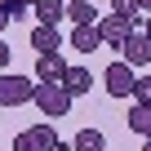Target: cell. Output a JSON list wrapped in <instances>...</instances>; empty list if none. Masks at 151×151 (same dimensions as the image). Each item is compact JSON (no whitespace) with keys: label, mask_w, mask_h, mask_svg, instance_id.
Here are the masks:
<instances>
[{"label":"cell","mask_w":151,"mask_h":151,"mask_svg":"<svg viewBox=\"0 0 151 151\" xmlns=\"http://www.w3.org/2000/svg\"><path fill=\"white\" fill-rule=\"evenodd\" d=\"M67 62H62V53H45V58H36V80L40 85H62L67 80Z\"/></svg>","instance_id":"cell-5"},{"label":"cell","mask_w":151,"mask_h":151,"mask_svg":"<svg viewBox=\"0 0 151 151\" xmlns=\"http://www.w3.org/2000/svg\"><path fill=\"white\" fill-rule=\"evenodd\" d=\"M102 80H107V93H111V98H133L138 76H133V67H129L124 58H116V62L107 67V76H102Z\"/></svg>","instance_id":"cell-3"},{"label":"cell","mask_w":151,"mask_h":151,"mask_svg":"<svg viewBox=\"0 0 151 151\" xmlns=\"http://www.w3.org/2000/svg\"><path fill=\"white\" fill-rule=\"evenodd\" d=\"M31 49H36V58H45V53H58V49H62V36H58V27H36V31H31Z\"/></svg>","instance_id":"cell-8"},{"label":"cell","mask_w":151,"mask_h":151,"mask_svg":"<svg viewBox=\"0 0 151 151\" xmlns=\"http://www.w3.org/2000/svg\"><path fill=\"white\" fill-rule=\"evenodd\" d=\"M71 102H76V98H71V93H67L62 85H40V89H36V107H40V111H45L49 120L67 116V111H71Z\"/></svg>","instance_id":"cell-2"},{"label":"cell","mask_w":151,"mask_h":151,"mask_svg":"<svg viewBox=\"0 0 151 151\" xmlns=\"http://www.w3.org/2000/svg\"><path fill=\"white\" fill-rule=\"evenodd\" d=\"M98 36H102V45H107V49H124V45H129V36H133V22H124V18L107 14V18L98 22Z\"/></svg>","instance_id":"cell-4"},{"label":"cell","mask_w":151,"mask_h":151,"mask_svg":"<svg viewBox=\"0 0 151 151\" xmlns=\"http://www.w3.org/2000/svg\"><path fill=\"white\" fill-rule=\"evenodd\" d=\"M36 89H40V80H36V76L0 71V107H22V102H36Z\"/></svg>","instance_id":"cell-1"},{"label":"cell","mask_w":151,"mask_h":151,"mask_svg":"<svg viewBox=\"0 0 151 151\" xmlns=\"http://www.w3.org/2000/svg\"><path fill=\"white\" fill-rule=\"evenodd\" d=\"M22 5H27V9H36V0H22Z\"/></svg>","instance_id":"cell-23"},{"label":"cell","mask_w":151,"mask_h":151,"mask_svg":"<svg viewBox=\"0 0 151 151\" xmlns=\"http://www.w3.org/2000/svg\"><path fill=\"white\" fill-rule=\"evenodd\" d=\"M138 5H142V14H147V18H151V0H138Z\"/></svg>","instance_id":"cell-21"},{"label":"cell","mask_w":151,"mask_h":151,"mask_svg":"<svg viewBox=\"0 0 151 151\" xmlns=\"http://www.w3.org/2000/svg\"><path fill=\"white\" fill-rule=\"evenodd\" d=\"M67 18H71L76 27H98V22H102L98 9H93V0H67Z\"/></svg>","instance_id":"cell-9"},{"label":"cell","mask_w":151,"mask_h":151,"mask_svg":"<svg viewBox=\"0 0 151 151\" xmlns=\"http://www.w3.org/2000/svg\"><path fill=\"white\" fill-rule=\"evenodd\" d=\"M142 31H147V36H151V18H147V27H142Z\"/></svg>","instance_id":"cell-24"},{"label":"cell","mask_w":151,"mask_h":151,"mask_svg":"<svg viewBox=\"0 0 151 151\" xmlns=\"http://www.w3.org/2000/svg\"><path fill=\"white\" fill-rule=\"evenodd\" d=\"M89 85H93V76H89V67H71V71H67V80H62V89H67L71 98H80V93H89Z\"/></svg>","instance_id":"cell-10"},{"label":"cell","mask_w":151,"mask_h":151,"mask_svg":"<svg viewBox=\"0 0 151 151\" xmlns=\"http://www.w3.org/2000/svg\"><path fill=\"white\" fill-rule=\"evenodd\" d=\"M9 27V14H5V5H0V31H5Z\"/></svg>","instance_id":"cell-20"},{"label":"cell","mask_w":151,"mask_h":151,"mask_svg":"<svg viewBox=\"0 0 151 151\" xmlns=\"http://www.w3.org/2000/svg\"><path fill=\"white\" fill-rule=\"evenodd\" d=\"M142 151H151V138H142Z\"/></svg>","instance_id":"cell-22"},{"label":"cell","mask_w":151,"mask_h":151,"mask_svg":"<svg viewBox=\"0 0 151 151\" xmlns=\"http://www.w3.org/2000/svg\"><path fill=\"white\" fill-rule=\"evenodd\" d=\"M111 14H116V18H124V22H133V31H138V22L147 27V14H142L138 0H111Z\"/></svg>","instance_id":"cell-11"},{"label":"cell","mask_w":151,"mask_h":151,"mask_svg":"<svg viewBox=\"0 0 151 151\" xmlns=\"http://www.w3.org/2000/svg\"><path fill=\"white\" fill-rule=\"evenodd\" d=\"M71 49H80V53H93V49H102V36H98V27H76V31H71Z\"/></svg>","instance_id":"cell-12"},{"label":"cell","mask_w":151,"mask_h":151,"mask_svg":"<svg viewBox=\"0 0 151 151\" xmlns=\"http://www.w3.org/2000/svg\"><path fill=\"white\" fill-rule=\"evenodd\" d=\"M5 5V14H9V22H18V18H27V5L22 0H0Z\"/></svg>","instance_id":"cell-18"},{"label":"cell","mask_w":151,"mask_h":151,"mask_svg":"<svg viewBox=\"0 0 151 151\" xmlns=\"http://www.w3.org/2000/svg\"><path fill=\"white\" fill-rule=\"evenodd\" d=\"M36 27H58L67 18V0H36Z\"/></svg>","instance_id":"cell-7"},{"label":"cell","mask_w":151,"mask_h":151,"mask_svg":"<svg viewBox=\"0 0 151 151\" xmlns=\"http://www.w3.org/2000/svg\"><path fill=\"white\" fill-rule=\"evenodd\" d=\"M120 58H124L129 67H147V62H151V36H147V31H133L129 45L120 49Z\"/></svg>","instance_id":"cell-6"},{"label":"cell","mask_w":151,"mask_h":151,"mask_svg":"<svg viewBox=\"0 0 151 151\" xmlns=\"http://www.w3.org/2000/svg\"><path fill=\"white\" fill-rule=\"evenodd\" d=\"M14 151H40V142H36V133H31V129H22V133L14 138Z\"/></svg>","instance_id":"cell-17"},{"label":"cell","mask_w":151,"mask_h":151,"mask_svg":"<svg viewBox=\"0 0 151 151\" xmlns=\"http://www.w3.org/2000/svg\"><path fill=\"white\" fill-rule=\"evenodd\" d=\"M5 67H9V45L0 40V71H5Z\"/></svg>","instance_id":"cell-19"},{"label":"cell","mask_w":151,"mask_h":151,"mask_svg":"<svg viewBox=\"0 0 151 151\" xmlns=\"http://www.w3.org/2000/svg\"><path fill=\"white\" fill-rule=\"evenodd\" d=\"M129 129H133V133H142V138H151V107L133 102V107H129Z\"/></svg>","instance_id":"cell-14"},{"label":"cell","mask_w":151,"mask_h":151,"mask_svg":"<svg viewBox=\"0 0 151 151\" xmlns=\"http://www.w3.org/2000/svg\"><path fill=\"white\" fill-rule=\"evenodd\" d=\"M133 102L151 107V76H138V85H133Z\"/></svg>","instance_id":"cell-16"},{"label":"cell","mask_w":151,"mask_h":151,"mask_svg":"<svg viewBox=\"0 0 151 151\" xmlns=\"http://www.w3.org/2000/svg\"><path fill=\"white\" fill-rule=\"evenodd\" d=\"M31 133H36V142H40V151H67L62 147V138L49 129V124H31Z\"/></svg>","instance_id":"cell-15"},{"label":"cell","mask_w":151,"mask_h":151,"mask_svg":"<svg viewBox=\"0 0 151 151\" xmlns=\"http://www.w3.org/2000/svg\"><path fill=\"white\" fill-rule=\"evenodd\" d=\"M71 151H107L102 129H80V133H76V142H71Z\"/></svg>","instance_id":"cell-13"}]
</instances>
